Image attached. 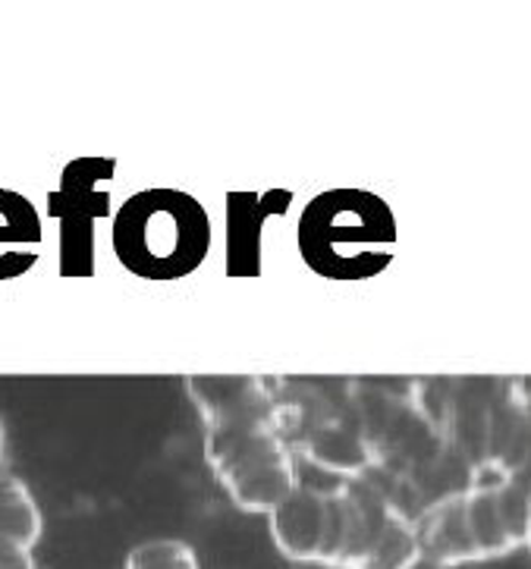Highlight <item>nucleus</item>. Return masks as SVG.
Returning <instances> with one entry per match:
<instances>
[{
    "mask_svg": "<svg viewBox=\"0 0 531 569\" xmlns=\"http://www.w3.org/2000/svg\"><path fill=\"white\" fill-rule=\"evenodd\" d=\"M531 488L515 476H475L415 519L422 560L438 569L484 563L529 545Z\"/></svg>",
    "mask_w": 531,
    "mask_h": 569,
    "instance_id": "f257e3e1",
    "label": "nucleus"
},
{
    "mask_svg": "<svg viewBox=\"0 0 531 569\" xmlns=\"http://www.w3.org/2000/svg\"><path fill=\"white\" fill-rule=\"evenodd\" d=\"M110 242L129 274L180 280L196 274L211 252V218L183 189H146L117 211Z\"/></svg>",
    "mask_w": 531,
    "mask_h": 569,
    "instance_id": "f03ea898",
    "label": "nucleus"
},
{
    "mask_svg": "<svg viewBox=\"0 0 531 569\" xmlns=\"http://www.w3.org/2000/svg\"><path fill=\"white\" fill-rule=\"evenodd\" d=\"M393 221L387 204L365 189H330L314 196L295 221V246L312 274L365 280L390 264Z\"/></svg>",
    "mask_w": 531,
    "mask_h": 569,
    "instance_id": "7ed1b4c3",
    "label": "nucleus"
},
{
    "mask_svg": "<svg viewBox=\"0 0 531 569\" xmlns=\"http://www.w3.org/2000/svg\"><path fill=\"white\" fill-rule=\"evenodd\" d=\"M277 390L283 403V441L293 447V453L340 485L374 472V450L365 441L355 416L349 412L343 393L333 397L324 387L295 385L280 378Z\"/></svg>",
    "mask_w": 531,
    "mask_h": 569,
    "instance_id": "20e7f679",
    "label": "nucleus"
},
{
    "mask_svg": "<svg viewBox=\"0 0 531 569\" xmlns=\"http://www.w3.org/2000/svg\"><path fill=\"white\" fill-rule=\"evenodd\" d=\"M204 462L246 513L271 516L302 485L293 447L277 428L204 431Z\"/></svg>",
    "mask_w": 531,
    "mask_h": 569,
    "instance_id": "39448f33",
    "label": "nucleus"
},
{
    "mask_svg": "<svg viewBox=\"0 0 531 569\" xmlns=\"http://www.w3.org/2000/svg\"><path fill=\"white\" fill-rule=\"evenodd\" d=\"M268 529L277 551L293 563L343 569L359 535V507L349 485L302 481L274 513Z\"/></svg>",
    "mask_w": 531,
    "mask_h": 569,
    "instance_id": "423d86ee",
    "label": "nucleus"
},
{
    "mask_svg": "<svg viewBox=\"0 0 531 569\" xmlns=\"http://www.w3.org/2000/svg\"><path fill=\"white\" fill-rule=\"evenodd\" d=\"M113 158H79L60 173L48 196V214L60 227V274L89 277L94 271V223L110 214Z\"/></svg>",
    "mask_w": 531,
    "mask_h": 569,
    "instance_id": "0eeeda50",
    "label": "nucleus"
},
{
    "mask_svg": "<svg viewBox=\"0 0 531 569\" xmlns=\"http://www.w3.org/2000/svg\"><path fill=\"white\" fill-rule=\"evenodd\" d=\"M204 431L277 428L283 435V403L277 378L261 375H189L183 381Z\"/></svg>",
    "mask_w": 531,
    "mask_h": 569,
    "instance_id": "6e6552de",
    "label": "nucleus"
},
{
    "mask_svg": "<svg viewBox=\"0 0 531 569\" xmlns=\"http://www.w3.org/2000/svg\"><path fill=\"white\" fill-rule=\"evenodd\" d=\"M359 507V535L343 569H415L422 563L419 529L374 478L349 481Z\"/></svg>",
    "mask_w": 531,
    "mask_h": 569,
    "instance_id": "1a4fd4ad",
    "label": "nucleus"
},
{
    "mask_svg": "<svg viewBox=\"0 0 531 569\" xmlns=\"http://www.w3.org/2000/svg\"><path fill=\"white\" fill-rule=\"evenodd\" d=\"M41 239L36 204L13 189H0V280L26 274L41 256Z\"/></svg>",
    "mask_w": 531,
    "mask_h": 569,
    "instance_id": "9d476101",
    "label": "nucleus"
},
{
    "mask_svg": "<svg viewBox=\"0 0 531 569\" xmlns=\"http://www.w3.org/2000/svg\"><path fill=\"white\" fill-rule=\"evenodd\" d=\"M41 529L44 519L29 485L13 476H0V541L32 551L41 538Z\"/></svg>",
    "mask_w": 531,
    "mask_h": 569,
    "instance_id": "9b49d317",
    "label": "nucleus"
},
{
    "mask_svg": "<svg viewBox=\"0 0 531 569\" xmlns=\"http://www.w3.org/2000/svg\"><path fill=\"white\" fill-rule=\"evenodd\" d=\"M127 569H202V563L186 541L154 538L129 551Z\"/></svg>",
    "mask_w": 531,
    "mask_h": 569,
    "instance_id": "f8f14e48",
    "label": "nucleus"
},
{
    "mask_svg": "<svg viewBox=\"0 0 531 569\" xmlns=\"http://www.w3.org/2000/svg\"><path fill=\"white\" fill-rule=\"evenodd\" d=\"M0 569H41L29 548H19L10 541H0Z\"/></svg>",
    "mask_w": 531,
    "mask_h": 569,
    "instance_id": "ddd939ff",
    "label": "nucleus"
},
{
    "mask_svg": "<svg viewBox=\"0 0 531 569\" xmlns=\"http://www.w3.org/2000/svg\"><path fill=\"white\" fill-rule=\"evenodd\" d=\"M3 441H7V435H3V422H0V457H3Z\"/></svg>",
    "mask_w": 531,
    "mask_h": 569,
    "instance_id": "4468645a",
    "label": "nucleus"
},
{
    "mask_svg": "<svg viewBox=\"0 0 531 569\" xmlns=\"http://www.w3.org/2000/svg\"><path fill=\"white\" fill-rule=\"evenodd\" d=\"M529 545H531V516H529Z\"/></svg>",
    "mask_w": 531,
    "mask_h": 569,
    "instance_id": "2eb2a0df",
    "label": "nucleus"
}]
</instances>
